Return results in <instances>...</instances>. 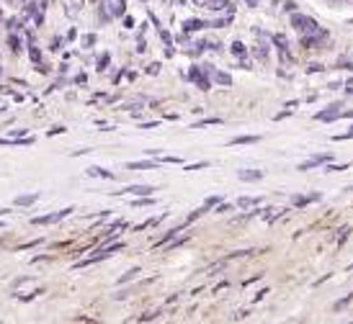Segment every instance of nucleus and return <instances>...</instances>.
<instances>
[{
	"instance_id": "nucleus-49",
	"label": "nucleus",
	"mask_w": 353,
	"mask_h": 324,
	"mask_svg": "<svg viewBox=\"0 0 353 324\" xmlns=\"http://www.w3.org/2000/svg\"><path fill=\"white\" fill-rule=\"evenodd\" d=\"M6 3H13V0H6Z\"/></svg>"
},
{
	"instance_id": "nucleus-36",
	"label": "nucleus",
	"mask_w": 353,
	"mask_h": 324,
	"mask_svg": "<svg viewBox=\"0 0 353 324\" xmlns=\"http://www.w3.org/2000/svg\"><path fill=\"white\" fill-rule=\"evenodd\" d=\"M157 72H160V65H157V62L148 67V75H157Z\"/></svg>"
},
{
	"instance_id": "nucleus-40",
	"label": "nucleus",
	"mask_w": 353,
	"mask_h": 324,
	"mask_svg": "<svg viewBox=\"0 0 353 324\" xmlns=\"http://www.w3.org/2000/svg\"><path fill=\"white\" fill-rule=\"evenodd\" d=\"M286 10H289V13H294V10H296V3H292V0H289V3H286Z\"/></svg>"
},
{
	"instance_id": "nucleus-21",
	"label": "nucleus",
	"mask_w": 353,
	"mask_h": 324,
	"mask_svg": "<svg viewBox=\"0 0 353 324\" xmlns=\"http://www.w3.org/2000/svg\"><path fill=\"white\" fill-rule=\"evenodd\" d=\"M157 162H129V170H155Z\"/></svg>"
},
{
	"instance_id": "nucleus-44",
	"label": "nucleus",
	"mask_w": 353,
	"mask_h": 324,
	"mask_svg": "<svg viewBox=\"0 0 353 324\" xmlns=\"http://www.w3.org/2000/svg\"><path fill=\"white\" fill-rule=\"evenodd\" d=\"M194 3H199V6H201V8H206V0H194Z\"/></svg>"
},
{
	"instance_id": "nucleus-17",
	"label": "nucleus",
	"mask_w": 353,
	"mask_h": 324,
	"mask_svg": "<svg viewBox=\"0 0 353 324\" xmlns=\"http://www.w3.org/2000/svg\"><path fill=\"white\" fill-rule=\"evenodd\" d=\"M181 232H183V229H181V226H178V229H170V232H165V237H163V239H160V242H157L155 247H165L168 242H170V239H176V237L181 235Z\"/></svg>"
},
{
	"instance_id": "nucleus-24",
	"label": "nucleus",
	"mask_w": 353,
	"mask_h": 324,
	"mask_svg": "<svg viewBox=\"0 0 353 324\" xmlns=\"http://www.w3.org/2000/svg\"><path fill=\"white\" fill-rule=\"evenodd\" d=\"M351 301H353V294H348V296H345V299H341V301L335 304V312H341V309H345V306L351 304Z\"/></svg>"
},
{
	"instance_id": "nucleus-43",
	"label": "nucleus",
	"mask_w": 353,
	"mask_h": 324,
	"mask_svg": "<svg viewBox=\"0 0 353 324\" xmlns=\"http://www.w3.org/2000/svg\"><path fill=\"white\" fill-rule=\"evenodd\" d=\"M248 6H250V8H255V6H258V0H248Z\"/></svg>"
},
{
	"instance_id": "nucleus-5",
	"label": "nucleus",
	"mask_w": 353,
	"mask_h": 324,
	"mask_svg": "<svg viewBox=\"0 0 353 324\" xmlns=\"http://www.w3.org/2000/svg\"><path fill=\"white\" fill-rule=\"evenodd\" d=\"M341 103H333V106H327V111H320V114H317V121H335V118H341V114H343V111H341Z\"/></svg>"
},
{
	"instance_id": "nucleus-18",
	"label": "nucleus",
	"mask_w": 353,
	"mask_h": 324,
	"mask_svg": "<svg viewBox=\"0 0 353 324\" xmlns=\"http://www.w3.org/2000/svg\"><path fill=\"white\" fill-rule=\"evenodd\" d=\"M258 204H261V198H250V196L237 198V206L240 208H250V206H258Z\"/></svg>"
},
{
	"instance_id": "nucleus-51",
	"label": "nucleus",
	"mask_w": 353,
	"mask_h": 324,
	"mask_svg": "<svg viewBox=\"0 0 353 324\" xmlns=\"http://www.w3.org/2000/svg\"><path fill=\"white\" fill-rule=\"evenodd\" d=\"M351 131H353V127H351Z\"/></svg>"
},
{
	"instance_id": "nucleus-6",
	"label": "nucleus",
	"mask_w": 353,
	"mask_h": 324,
	"mask_svg": "<svg viewBox=\"0 0 353 324\" xmlns=\"http://www.w3.org/2000/svg\"><path fill=\"white\" fill-rule=\"evenodd\" d=\"M103 6L108 8V13L119 19V16H124V8H127V0H103Z\"/></svg>"
},
{
	"instance_id": "nucleus-1",
	"label": "nucleus",
	"mask_w": 353,
	"mask_h": 324,
	"mask_svg": "<svg viewBox=\"0 0 353 324\" xmlns=\"http://www.w3.org/2000/svg\"><path fill=\"white\" fill-rule=\"evenodd\" d=\"M292 26H294L302 36H312V34H323V36H327V31L320 29L317 21L310 19V16H304V13H292Z\"/></svg>"
},
{
	"instance_id": "nucleus-14",
	"label": "nucleus",
	"mask_w": 353,
	"mask_h": 324,
	"mask_svg": "<svg viewBox=\"0 0 353 324\" xmlns=\"http://www.w3.org/2000/svg\"><path fill=\"white\" fill-rule=\"evenodd\" d=\"M8 44H10V50L16 52V54H19V52L23 50V39H21V36H16V31H10Z\"/></svg>"
},
{
	"instance_id": "nucleus-38",
	"label": "nucleus",
	"mask_w": 353,
	"mask_h": 324,
	"mask_svg": "<svg viewBox=\"0 0 353 324\" xmlns=\"http://www.w3.org/2000/svg\"><path fill=\"white\" fill-rule=\"evenodd\" d=\"M320 69H323V65H310V67H307V72H320Z\"/></svg>"
},
{
	"instance_id": "nucleus-9",
	"label": "nucleus",
	"mask_w": 353,
	"mask_h": 324,
	"mask_svg": "<svg viewBox=\"0 0 353 324\" xmlns=\"http://www.w3.org/2000/svg\"><path fill=\"white\" fill-rule=\"evenodd\" d=\"M237 177H240V180H245V183H255V180H261V177H263V173H261V170H240Z\"/></svg>"
},
{
	"instance_id": "nucleus-46",
	"label": "nucleus",
	"mask_w": 353,
	"mask_h": 324,
	"mask_svg": "<svg viewBox=\"0 0 353 324\" xmlns=\"http://www.w3.org/2000/svg\"><path fill=\"white\" fill-rule=\"evenodd\" d=\"M348 93H353V80L348 83Z\"/></svg>"
},
{
	"instance_id": "nucleus-32",
	"label": "nucleus",
	"mask_w": 353,
	"mask_h": 324,
	"mask_svg": "<svg viewBox=\"0 0 353 324\" xmlns=\"http://www.w3.org/2000/svg\"><path fill=\"white\" fill-rule=\"evenodd\" d=\"M31 278L29 275H23V278H16V281H13V285H16V288H19V285H23V283H29Z\"/></svg>"
},
{
	"instance_id": "nucleus-28",
	"label": "nucleus",
	"mask_w": 353,
	"mask_h": 324,
	"mask_svg": "<svg viewBox=\"0 0 353 324\" xmlns=\"http://www.w3.org/2000/svg\"><path fill=\"white\" fill-rule=\"evenodd\" d=\"M312 167H317V162H314V160H307V162H302L296 170H312Z\"/></svg>"
},
{
	"instance_id": "nucleus-4",
	"label": "nucleus",
	"mask_w": 353,
	"mask_h": 324,
	"mask_svg": "<svg viewBox=\"0 0 353 324\" xmlns=\"http://www.w3.org/2000/svg\"><path fill=\"white\" fill-rule=\"evenodd\" d=\"M274 44H276V50L281 52V62H284V65H289V62H292V57H289V41H286L284 34H274Z\"/></svg>"
},
{
	"instance_id": "nucleus-16",
	"label": "nucleus",
	"mask_w": 353,
	"mask_h": 324,
	"mask_svg": "<svg viewBox=\"0 0 353 324\" xmlns=\"http://www.w3.org/2000/svg\"><path fill=\"white\" fill-rule=\"evenodd\" d=\"M253 52H255V57L261 59V62H265V59H268V44H263V41H258Z\"/></svg>"
},
{
	"instance_id": "nucleus-19",
	"label": "nucleus",
	"mask_w": 353,
	"mask_h": 324,
	"mask_svg": "<svg viewBox=\"0 0 353 324\" xmlns=\"http://www.w3.org/2000/svg\"><path fill=\"white\" fill-rule=\"evenodd\" d=\"M212 75H214V83H219V85H227V88H230V85H232V78H230V75H227V72H212Z\"/></svg>"
},
{
	"instance_id": "nucleus-7",
	"label": "nucleus",
	"mask_w": 353,
	"mask_h": 324,
	"mask_svg": "<svg viewBox=\"0 0 353 324\" xmlns=\"http://www.w3.org/2000/svg\"><path fill=\"white\" fill-rule=\"evenodd\" d=\"M206 8L219 13V10H227V13H232V3L230 0H206Z\"/></svg>"
},
{
	"instance_id": "nucleus-39",
	"label": "nucleus",
	"mask_w": 353,
	"mask_h": 324,
	"mask_svg": "<svg viewBox=\"0 0 353 324\" xmlns=\"http://www.w3.org/2000/svg\"><path fill=\"white\" fill-rule=\"evenodd\" d=\"M62 131H65V129H62V127H54V129H50V137H54V134H62Z\"/></svg>"
},
{
	"instance_id": "nucleus-23",
	"label": "nucleus",
	"mask_w": 353,
	"mask_h": 324,
	"mask_svg": "<svg viewBox=\"0 0 353 324\" xmlns=\"http://www.w3.org/2000/svg\"><path fill=\"white\" fill-rule=\"evenodd\" d=\"M137 273H139V268H132L129 273H124L121 278H119V283H127V281H132V278H137Z\"/></svg>"
},
{
	"instance_id": "nucleus-47",
	"label": "nucleus",
	"mask_w": 353,
	"mask_h": 324,
	"mask_svg": "<svg viewBox=\"0 0 353 324\" xmlns=\"http://www.w3.org/2000/svg\"><path fill=\"white\" fill-rule=\"evenodd\" d=\"M0 21H3V10H0Z\"/></svg>"
},
{
	"instance_id": "nucleus-31",
	"label": "nucleus",
	"mask_w": 353,
	"mask_h": 324,
	"mask_svg": "<svg viewBox=\"0 0 353 324\" xmlns=\"http://www.w3.org/2000/svg\"><path fill=\"white\" fill-rule=\"evenodd\" d=\"M83 44H85V47H93V44H96V36H93V34L83 36Z\"/></svg>"
},
{
	"instance_id": "nucleus-11",
	"label": "nucleus",
	"mask_w": 353,
	"mask_h": 324,
	"mask_svg": "<svg viewBox=\"0 0 353 324\" xmlns=\"http://www.w3.org/2000/svg\"><path fill=\"white\" fill-rule=\"evenodd\" d=\"M320 193H310V196H294L292 198V204H294V206H307V204H312V201H320Z\"/></svg>"
},
{
	"instance_id": "nucleus-3",
	"label": "nucleus",
	"mask_w": 353,
	"mask_h": 324,
	"mask_svg": "<svg viewBox=\"0 0 353 324\" xmlns=\"http://www.w3.org/2000/svg\"><path fill=\"white\" fill-rule=\"evenodd\" d=\"M206 75H209V72H206L204 67H191V72H188V78L194 80V83H196V85H199L201 90H209V85H212Z\"/></svg>"
},
{
	"instance_id": "nucleus-15",
	"label": "nucleus",
	"mask_w": 353,
	"mask_h": 324,
	"mask_svg": "<svg viewBox=\"0 0 353 324\" xmlns=\"http://www.w3.org/2000/svg\"><path fill=\"white\" fill-rule=\"evenodd\" d=\"M258 134H245V137H235V139H230V144H255V142H258Z\"/></svg>"
},
{
	"instance_id": "nucleus-33",
	"label": "nucleus",
	"mask_w": 353,
	"mask_h": 324,
	"mask_svg": "<svg viewBox=\"0 0 353 324\" xmlns=\"http://www.w3.org/2000/svg\"><path fill=\"white\" fill-rule=\"evenodd\" d=\"M41 245V239H34V242H26V245H21L19 250H29V247H39Z\"/></svg>"
},
{
	"instance_id": "nucleus-26",
	"label": "nucleus",
	"mask_w": 353,
	"mask_h": 324,
	"mask_svg": "<svg viewBox=\"0 0 353 324\" xmlns=\"http://www.w3.org/2000/svg\"><path fill=\"white\" fill-rule=\"evenodd\" d=\"M29 54H31V62H34V65H39V62H41V52L37 50V47H31Z\"/></svg>"
},
{
	"instance_id": "nucleus-45",
	"label": "nucleus",
	"mask_w": 353,
	"mask_h": 324,
	"mask_svg": "<svg viewBox=\"0 0 353 324\" xmlns=\"http://www.w3.org/2000/svg\"><path fill=\"white\" fill-rule=\"evenodd\" d=\"M10 142H13V139H0V144H10Z\"/></svg>"
},
{
	"instance_id": "nucleus-42",
	"label": "nucleus",
	"mask_w": 353,
	"mask_h": 324,
	"mask_svg": "<svg viewBox=\"0 0 353 324\" xmlns=\"http://www.w3.org/2000/svg\"><path fill=\"white\" fill-rule=\"evenodd\" d=\"M341 116H345V118H351V116H353V108H348V111H343V114H341Z\"/></svg>"
},
{
	"instance_id": "nucleus-13",
	"label": "nucleus",
	"mask_w": 353,
	"mask_h": 324,
	"mask_svg": "<svg viewBox=\"0 0 353 324\" xmlns=\"http://www.w3.org/2000/svg\"><path fill=\"white\" fill-rule=\"evenodd\" d=\"M34 201H39V193H26V196L16 198V206H31Z\"/></svg>"
},
{
	"instance_id": "nucleus-34",
	"label": "nucleus",
	"mask_w": 353,
	"mask_h": 324,
	"mask_svg": "<svg viewBox=\"0 0 353 324\" xmlns=\"http://www.w3.org/2000/svg\"><path fill=\"white\" fill-rule=\"evenodd\" d=\"M227 211H232V206H230V204H219V208H216V214H227Z\"/></svg>"
},
{
	"instance_id": "nucleus-37",
	"label": "nucleus",
	"mask_w": 353,
	"mask_h": 324,
	"mask_svg": "<svg viewBox=\"0 0 353 324\" xmlns=\"http://www.w3.org/2000/svg\"><path fill=\"white\" fill-rule=\"evenodd\" d=\"M201 167H209V162H196V165H191L188 170H201Z\"/></svg>"
},
{
	"instance_id": "nucleus-25",
	"label": "nucleus",
	"mask_w": 353,
	"mask_h": 324,
	"mask_svg": "<svg viewBox=\"0 0 353 324\" xmlns=\"http://www.w3.org/2000/svg\"><path fill=\"white\" fill-rule=\"evenodd\" d=\"M21 26H23V21H21V19H8V29L10 31H21Z\"/></svg>"
},
{
	"instance_id": "nucleus-20",
	"label": "nucleus",
	"mask_w": 353,
	"mask_h": 324,
	"mask_svg": "<svg viewBox=\"0 0 353 324\" xmlns=\"http://www.w3.org/2000/svg\"><path fill=\"white\" fill-rule=\"evenodd\" d=\"M230 50H232L235 57L245 59V44H243V41H232V47H230Z\"/></svg>"
},
{
	"instance_id": "nucleus-22",
	"label": "nucleus",
	"mask_w": 353,
	"mask_h": 324,
	"mask_svg": "<svg viewBox=\"0 0 353 324\" xmlns=\"http://www.w3.org/2000/svg\"><path fill=\"white\" fill-rule=\"evenodd\" d=\"M209 124H222V118H216V116H212V118H204V121H196V124H194V129L209 127Z\"/></svg>"
},
{
	"instance_id": "nucleus-27",
	"label": "nucleus",
	"mask_w": 353,
	"mask_h": 324,
	"mask_svg": "<svg viewBox=\"0 0 353 324\" xmlns=\"http://www.w3.org/2000/svg\"><path fill=\"white\" fill-rule=\"evenodd\" d=\"M219 201H222V198H219V196H209V198H206V201H204V206H206V208H212V206H216Z\"/></svg>"
},
{
	"instance_id": "nucleus-29",
	"label": "nucleus",
	"mask_w": 353,
	"mask_h": 324,
	"mask_svg": "<svg viewBox=\"0 0 353 324\" xmlns=\"http://www.w3.org/2000/svg\"><path fill=\"white\" fill-rule=\"evenodd\" d=\"M160 39L165 41L168 47H170V44H173V36H170V34H168V31H163V29H160Z\"/></svg>"
},
{
	"instance_id": "nucleus-8",
	"label": "nucleus",
	"mask_w": 353,
	"mask_h": 324,
	"mask_svg": "<svg viewBox=\"0 0 353 324\" xmlns=\"http://www.w3.org/2000/svg\"><path fill=\"white\" fill-rule=\"evenodd\" d=\"M209 23L206 21H201V19H188V21H183V31L186 34H191V31H201V29H206Z\"/></svg>"
},
{
	"instance_id": "nucleus-41",
	"label": "nucleus",
	"mask_w": 353,
	"mask_h": 324,
	"mask_svg": "<svg viewBox=\"0 0 353 324\" xmlns=\"http://www.w3.org/2000/svg\"><path fill=\"white\" fill-rule=\"evenodd\" d=\"M265 294H268V288H263V291H258V294H255V301H261V299H263Z\"/></svg>"
},
{
	"instance_id": "nucleus-10",
	"label": "nucleus",
	"mask_w": 353,
	"mask_h": 324,
	"mask_svg": "<svg viewBox=\"0 0 353 324\" xmlns=\"http://www.w3.org/2000/svg\"><path fill=\"white\" fill-rule=\"evenodd\" d=\"M152 186H132L127 191H121V193H132V196H152Z\"/></svg>"
},
{
	"instance_id": "nucleus-30",
	"label": "nucleus",
	"mask_w": 353,
	"mask_h": 324,
	"mask_svg": "<svg viewBox=\"0 0 353 324\" xmlns=\"http://www.w3.org/2000/svg\"><path fill=\"white\" fill-rule=\"evenodd\" d=\"M314 162H317V165H323V162H330V155H314Z\"/></svg>"
},
{
	"instance_id": "nucleus-48",
	"label": "nucleus",
	"mask_w": 353,
	"mask_h": 324,
	"mask_svg": "<svg viewBox=\"0 0 353 324\" xmlns=\"http://www.w3.org/2000/svg\"><path fill=\"white\" fill-rule=\"evenodd\" d=\"M0 229H3V222H0Z\"/></svg>"
},
{
	"instance_id": "nucleus-2",
	"label": "nucleus",
	"mask_w": 353,
	"mask_h": 324,
	"mask_svg": "<svg viewBox=\"0 0 353 324\" xmlns=\"http://www.w3.org/2000/svg\"><path fill=\"white\" fill-rule=\"evenodd\" d=\"M75 211V208H62V211H54V214H47V216H37V219H31V224L37 226H47V224H57V222H62L65 216H70Z\"/></svg>"
},
{
	"instance_id": "nucleus-35",
	"label": "nucleus",
	"mask_w": 353,
	"mask_h": 324,
	"mask_svg": "<svg viewBox=\"0 0 353 324\" xmlns=\"http://www.w3.org/2000/svg\"><path fill=\"white\" fill-rule=\"evenodd\" d=\"M108 59H111V57H108V54H103V57H101V59H99V69H106V65H108Z\"/></svg>"
},
{
	"instance_id": "nucleus-12",
	"label": "nucleus",
	"mask_w": 353,
	"mask_h": 324,
	"mask_svg": "<svg viewBox=\"0 0 353 324\" xmlns=\"http://www.w3.org/2000/svg\"><path fill=\"white\" fill-rule=\"evenodd\" d=\"M88 175L90 177H108V180H111V177H114V173H111V170H106V167H88Z\"/></svg>"
},
{
	"instance_id": "nucleus-50",
	"label": "nucleus",
	"mask_w": 353,
	"mask_h": 324,
	"mask_svg": "<svg viewBox=\"0 0 353 324\" xmlns=\"http://www.w3.org/2000/svg\"><path fill=\"white\" fill-rule=\"evenodd\" d=\"M0 75H3V69H0Z\"/></svg>"
}]
</instances>
